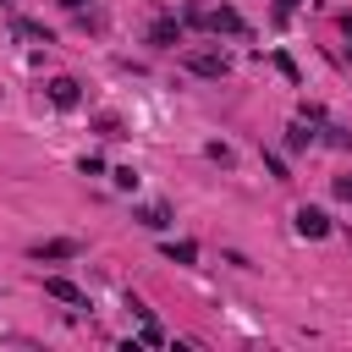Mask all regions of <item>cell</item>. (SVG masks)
Returning <instances> with one entry per match:
<instances>
[{
  "label": "cell",
  "instance_id": "obj_1",
  "mask_svg": "<svg viewBox=\"0 0 352 352\" xmlns=\"http://www.w3.org/2000/svg\"><path fill=\"white\" fill-rule=\"evenodd\" d=\"M182 66H187L192 77H226V72H231L226 50H187V55H182Z\"/></svg>",
  "mask_w": 352,
  "mask_h": 352
},
{
  "label": "cell",
  "instance_id": "obj_2",
  "mask_svg": "<svg viewBox=\"0 0 352 352\" xmlns=\"http://www.w3.org/2000/svg\"><path fill=\"white\" fill-rule=\"evenodd\" d=\"M292 220H297V236H308V242L330 236V214H324V209H314V204H302V209H297Z\"/></svg>",
  "mask_w": 352,
  "mask_h": 352
},
{
  "label": "cell",
  "instance_id": "obj_3",
  "mask_svg": "<svg viewBox=\"0 0 352 352\" xmlns=\"http://www.w3.org/2000/svg\"><path fill=\"white\" fill-rule=\"evenodd\" d=\"M82 253V242H72V236H50V242H33V258H44V264H55V258H77Z\"/></svg>",
  "mask_w": 352,
  "mask_h": 352
},
{
  "label": "cell",
  "instance_id": "obj_4",
  "mask_svg": "<svg viewBox=\"0 0 352 352\" xmlns=\"http://www.w3.org/2000/svg\"><path fill=\"white\" fill-rule=\"evenodd\" d=\"M204 28H209V33H248V22H242L231 6H214V11H204Z\"/></svg>",
  "mask_w": 352,
  "mask_h": 352
},
{
  "label": "cell",
  "instance_id": "obj_5",
  "mask_svg": "<svg viewBox=\"0 0 352 352\" xmlns=\"http://www.w3.org/2000/svg\"><path fill=\"white\" fill-rule=\"evenodd\" d=\"M44 292H50V297H55V302H77V308H82V302H88V297H82V292H77V286H72V280H66V275H50V280H44Z\"/></svg>",
  "mask_w": 352,
  "mask_h": 352
},
{
  "label": "cell",
  "instance_id": "obj_6",
  "mask_svg": "<svg viewBox=\"0 0 352 352\" xmlns=\"http://www.w3.org/2000/svg\"><path fill=\"white\" fill-rule=\"evenodd\" d=\"M50 99H55V104H60V110H72V104H77V99H82V88H77V82H72V77H55V82H50Z\"/></svg>",
  "mask_w": 352,
  "mask_h": 352
},
{
  "label": "cell",
  "instance_id": "obj_7",
  "mask_svg": "<svg viewBox=\"0 0 352 352\" xmlns=\"http://www.w3.org/2000/svg\"><path fill=\"white\" fill-rule=\"evenodd\" d=\"M132 220H143L148 231H165V226H170V209H165V204H143V209H132Z\"/></svg>",
  "mask_w": 352,
  "mask_h": 352
},
{
  "label": "cell",
  "instance_id": "obj_8",
  "mask_svg": "<svg viewBox=\"0 0 352 352\" xmlns=\"http://www.w3.org/2000/svg\"><path fill=\"white\" fill-rule=\"evenodd\" d=\"M11 28H16V33H22V38H33V44H55V33H50V28H44V22H28V16H16V22H11Z\"/></svg>",
  "mask_w": 352,
  "mask_h": 352
},
{
  "label": "cell",
  "instance_id": "obj_9",
  "mask_svg": "<svg viewBox=\"0 0 352 352\" xmlns=\"http://www.w3.org/2000/svg\"><path fill=\"white\" fill-rule=\"evenodd\" d=\"M148 38H154V44H176V38H182V28H176V16H160V22L148 28Z\"/></svg>",
  "mask_w": 352,
  "mask_h": 352
},
{
  "label": "cell",
  "instance_id": "obj_10",
  "mask_svg": "<svg viewBox=\"0 0 352 352\" xmlns=\"http://www.w3.org/2000/svg\"><path fill=\"white\" fill-rule=\"evenodd\" d=\"M165 258L170 264H198V242H165Z\"/></svg>",
  "mask_w": 352,
  "mask_h": 352
},
{
  "label": "cell",
  "instance_id": "obj_11",
  "mask_svg": "<svg viewBox=\"0 0 352 352\" xmlns=\"http://www.w3.org/2000/svg\"><path fill=\"white\" fill-rule=\"evenodd\" d=\"M308 143H314V132H308V121H292V126H286V148L297 154V148H308Z\"/></svg>",
  "mask_w": 352,
  "mask_h": 352
},
{
  "label": "cell",
  "instance_id": "obj_12",
  "mask_svg": "<svg viewBox=\"0 0 352 352\" xmlns=\"http://www.w3.org/2000/svg\"><path fill=\"white\" fill-rule=\"evenodd\" d=\"M110 182H116L121 192H138V182H143V176H138L132 165H116V170H110Z\"/></svg>",
  "mask_w": 352,
  "mask_h": 352
},
{
  "label": "cell",
  "instance_id": "obj_13",
  "mask_svg": "<svg viewBox=\"0 0 352 352\" xmlns=\"http://www.w3.org/2000/svg\"><path fill=\"white\" fill-rule=\"evenodd\" d=\"M138 341H143V346H160V341H165V330H160V324L143 314V330H138Z\"/></svg>",
  "mask_w": 352,
  "mask_h": 352
},
{
  "label": "cell",
  "instance_id": "obj_14",
  "mask_svg": "<svg viewBox=\"0 0 352 352\" xmlns=\"http://www.w3.org/2000/svg\"><path fill=\"white\" fill-rule=\"evenodd\" d=\"M94 126H99V138H126V132H121V121H116V116H99V121H94Z\"/></svg>",
  "mask_w": 352,
  "mask_h": 352
},
{
  "label": "cell",
  "instance_id": "obj_15",
  "mask_svg": "<svg viewBox=\"0 0 352 352\" xmlns=\"http://www.w3.org/2000/svg\"><path fill=\"white\" fill-rule=\"evenodd\" d=\"M324 132H330V138H324L330 148H352V132H346V126H324Z\"/></svg>",
  "mask_w": 352,
  "mask_h": 352
},
{
  "label": "cell",
  "instance_id": "obj_16",
  "mask_svg": "<svg viewBox=\"0 0 352 352\" xmlns=\"http://www.w3.org/2000/svg\"><path fill=\"white\" fill-rule=\"evenodd\" d=\"M275 66H280V77H286V82H297V60H292V55H286V50H280V55H275Z\"/></svg>",
  "mask_w": 352,
  "mask_h": 352
},
{
  "label": "cell",
  "instance_id": "obj_17",
  "mask_svg": "<svg viewBox=\"0 0 352 352\" xmlns=\"http://www.w3.org/2000/svg\"><path fill=\"white\" fill-rule=\"evenodd\" d=\"M264 165H270V176H275V182H286V160H280V154H264Z\"/></svg>",
  "mask_w": 352,
  "mask_h": 352
},
{
  "label": "cell",
  "instance_id": "obj_18",
  "mask_svg": "<svg viewBox=\"0 0 352 352\" xmlns=\"http://www.w3.org/2000/svg\"><path fill=\"white\" fill-rule=\"evenodd\" d=\"M82 176H104V160L99 154H82Z\"/></svg>",
  "mask_w": 352,
  "mask_h": 352
},
{
  "label": "cell",
  "instance_id": "obj_19",
  "mask_svg": "<svg viewBox=\"0 0 352 352\" xmlns=\"http://www.w3.org/2000/svg\"><path fill=\"white\" fill-rule=\"evenodd\" d=\"M336 198H346V204H352V176H336Z\"/></svg>",
  "mask_w": 352,
  "mask_h": 352
},
{
  "label": "cell",
  "instance_id": "obj_20",
  "mask_svg": "<svg viewBox=\"0 0 352 352\" xmlns=\"http://www.w3.org/2000/svg\"><path fill=\"white\" fill-rule=\"evenodd\" d=\"M60 6H66L72 16H82V11H88V0H60Z\"/></svg>",
  "mask_w": 352,
  "mask_h": 352
},
{
  "label": "cell",
  "instance_id": "obj_21",
  "mask_svg": "<svg viewBox=\"0 0 352 352\" xmlns=\"http://www.w3.org/2000/svg\"><path fill=\"white\" fill-rule=\"evenodd\" d=\"M292 6H302V0H280V11H292Z\"/></svg>",
  "mask_w": 352,
  "mask_h": 352
}]
</instances>
